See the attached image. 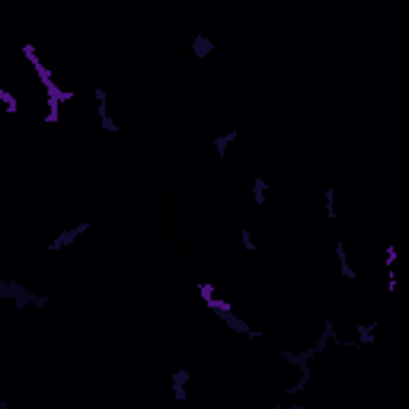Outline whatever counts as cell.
Returning <instances> with one entry per match:
<instances>
[{"instance_id": "cell-1", "label": "cell", "mask_w": 409, "mask_h": 409, "mask_svg": "<svg viewBox=\"0 0 409 409\" xmlns=\"http://www.w3.org/2000/svg\"><path fill=\"white\" fill-rule=\"evenodd\" d=\"M0 297H13L19 310H26L29 304H32V307H45V304H48V297L26 291V288H22L19 282H4V285H0Z\"/></svg>"}, {"instance_id": "cell-2", "label": "cell", "mask_w": 409, "mask_h": 409, "mask_svg": "<svg viewBox=\"0 0 409 409\" xmlns=\"http://www.w3.org/2000/svg\"><path fill=\"white\" fill-rule=\"evenodd\" d=\"M87 231H90V224L83 221V224H77V227H74V231H64L61 237H55L52 243H48V249H52V252H58V249H64V246H70V243H74V240H77L80 234H87Z\"/></svg>"}, {"instance_id": "cell-3", "label": "cell", "mask_w": 409, "mask_h": 409, "mask_svg": "<svg viewBox=\"0 0 409 409\" xmlns=\"http://www.w3.org/2000/svg\"><path fill=\"white\" fill-rule=\"evenodd\" d=\"M186 380H189V371H176V374H173V393H176V400H186Z\"/></svg>"}, {"instance_id": "cell-4", "label": "cell", "mask_w": 409, "mask_h": 409, "mask_svg": "<svg viewBox=\"0 0 409 409\" xmlns=\"http://www.w3.org/2000/svg\"><path fill=\"white\" fill-rule=\"evenodd\" d=\"M192 52H195L198 58H205V55H211V52H214V42H211V39H205V35H195V42H192Z\"/></svg>"}, {"instance_id": "cell-5", "label": "cell", "mask_w": 409, "mask_h": 409, "mask_svg": "<svg viewBox=\"0 0 409 409\" xmlns=\"http://www.w3.org/2000/svg\"><path fill=\"white\" fill-rule=\"evenodd\" d=\"M234 141H237V131L231 128L227 135H218V138H214V150H218V154H227V147H231Z\"/></svg>"}, {"instance_id": "cell-6", "label": "cell", "mask_w": 409, "mask_h": 409, "mask_svg": "<svg viewBox=\"0 0 409 409\" xmlns=\"http://www.w3.org/2000/svg\"><path fill=\"white\" fill-rule=\"evenodd\" d=\"M266 192H269V183H266V179H256V186H252V195H256V205H266Z\"/></svg>"}, {"instance_id": "cell-7", "label": "cell", "mask_w": 409, "mask_h": 409, "mask_svg": "<svg viewBox=\"0 0 409 409\" xmlns=\"http://www.w3.org/2000/svg\"><path fill=\"white\" fill-rule=\"evenodd\" d=\"M358 342H374V323H365V326H358Z\"/></svg>"}, {"instance_id": "cell-8", "label": "cell", "mask_w": 409, "mask_h": 409, "mask_svg": "<svg viewBox=\"0 0 409 409\" xmlns=\"http://www.w3.org/2000/svg\"><path fill=\"white\" fill-rule=\"evenodd\" d=\"M0 99L7 103V112H16V109H19V106H16V96L10 93V90H0Z\"/></svg>"}, {"instance_id": "cell-9", "label": "cell", "mask_w": 409, "mask_h": 409, "mask_svg": "<svg viewBox=\"0 0 409 409\" xmlns=\"http://www.w3.org/2000/svg\"><path fill=\"white\" fill-rule=\"evenodd\" d=\"M103 128H106V131H118V125L112 122V115H103Z\"/></svg>"}, {"instance_id": "cell-10", "label": "cell", "mask_w": 409, "mask_h": 409, "mask_svg": "<svg viewBox=\"0 0 409 409\" xmlns=\"http://www.w3.org/2000/svg\"><path fill=\"white\" fill-rule=\"evenodd\" d=\"M243 246H246V249H256V240H252L249 231H243Z\"/></svg>"}, {"instance_id": "cell-11", "label": "cell", "mask_w": 409, "mask_h": 409, "mask_svg": "<svg viewBox=\"0 0 409 409\" xmlns=\"http://www.w3.org/2000/svg\"><path fill=\"white\" fill-rule=\"evenodd\" d=\"M384 259H387V266H393V262H396V246H387V256H384Z\"/></svg>"}]
</instances>
